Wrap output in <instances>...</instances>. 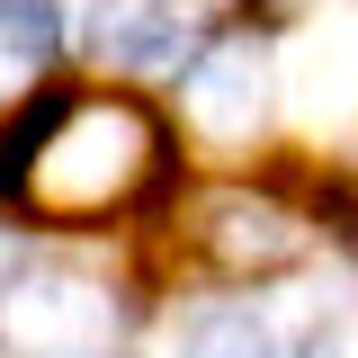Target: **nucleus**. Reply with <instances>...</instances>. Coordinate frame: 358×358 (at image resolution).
Segmentation results:
<instances>
[{"label": "nucleus", "instance_id": "nucleus-1", "mask_svg": "<svg viewBox=\"0 0 358 358\" xmlns=\"http://www.w3.org/2000/svg\"><path fill=\"white\" fill-rule=\"evenodd\" d=\"M152 171H162V117L108 90L36 99L0 126V197L36 224H99L134 206Z\"/></svg>", "mask_w": 358, "mask_h": 358}, {"label": "nucleus", "instance_id": "nucleus-2", "mask_svg": "<svg viewBox=\"0 0 358 358\" xmlns=\"http://www.w3.org/2000/svg\"><path fill=\"white\" fill-rule=\"evenodd\" d=\"M188 242L233 278H278V268L305 260V224L260 188H206L197 215H188Z\"/></svg>", "mask_w": 358, "mask_h": 358}, {"label": "nucleus", "instance_id": "nucleus-3", "mask_svg": "<svg viewBox=\"0 0 358 358\" xmlns=\"http://www.w3.org/2000/svg\"><path fill=\"white\" fill-rule=\"evenodd\" d=\"M9 341L27 358H99L108 296L81 278H27V287H9Z\"/></svg>", "mask_w": 358, "mask_h": 358}, {"label": "nucleus", "instance_id": "nucleus-4", "mask_svg": "<svg viewBox=\"0 0 358 358\" xmlns=\"http://www.w3.org/2000/svg\"><path fill=\"white\" fill-rule=\"evenodd\" d=\"M188 108H197V126H215V134H251V126H260V108H268L260 45H251V36L206 45V54L188 63Z\"/></svg>", "mask_w": 358, "mask_h": 358}, {"label": "nucleus", "instance_id": "nucleus-5", "mask_svg": "<svg viewBox=\"0 0 358 358\" xmlns=\"http://www.w3.org/2000/svg\"><path fill=\"white\" fill-rule=\"evenodd\" d=\"M197 45V9L188 0H134L108 18V54L126 72H179V54Z\"/></svg>", "mask_w": 358, "mask_h": 358}, {"label": "nucleus", "instance_id": "nucleus-6", "mask_svg": "<svg viewBox=\"0 0 358 358\" xmlns=\"http://www.w3.org/2000/svg\"><path fill=\"white\" fill-rule=\"evenodd\" d=\"M171 358H268V322L242 305H197V313H179Z\"/></svg>", "mask_w": 358, "mask_h": 358}, {"label": "nucleus", "instance_id": "nucleus-7", "mask_svg": "<svg viewBox=\"0 0 358 358\" xmlns=\"http://www.w3.org/2000/svg\"><path fill=\"white\" fill-rule=\"evenodd\" d=\"M0 54H54V0H0Z\"/></svg>", "mask_w": 358, "mask_h": 358}]
</instances>
